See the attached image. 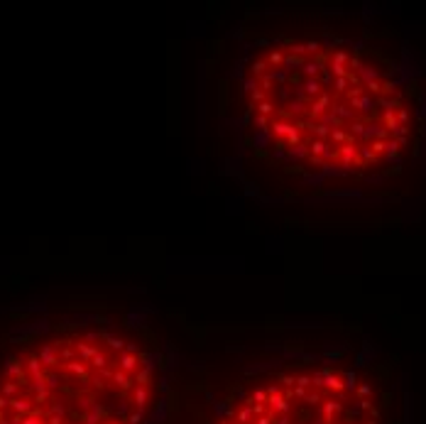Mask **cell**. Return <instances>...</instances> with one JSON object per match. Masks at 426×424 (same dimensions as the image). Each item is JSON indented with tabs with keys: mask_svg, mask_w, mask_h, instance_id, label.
<instances>
[{
	"mask_svg": "<svg viewBox=\"0 0 426 424\" xmlns=\"http://www.w3.org/2000/svg\"><path fill=\"white\" fill-rule=\"evenodd\" d=\"M155 402L150 353L106 329L44 336L0 366V424H145Z\"/></svg>",
	"mask_w": 426,
	"mask_h": 424,
	"instance_id": "7a4b0ae2",
	"label": "cell"
},
{
	"mask_svg": "<svg viewBox=\"0 0 426 424\" xmlns=\"http://www.w3.org/2000/svg\"><path fill=\"white\" fill-rule=\"evenodd\" d=\"M382 402L370 378L338 366H306L262 378L218 424H380Z\"/></svg>",
	"mask_w": 426,
	"mask_h": 424,
	"instance_id": "3957f363",
	"label": "cell"
},
{
	"mask_svg": "<svg viewBox=\"0 0 426 424\" xmlns=\"http://www.w3.org/2000/svg\"><path fill=\"white\" fill-rule=\"evenodd\" d=\"M250 125L289 162L358 174L397 160L414 130L412 103L370 52L328 39L260 49L242 79Z\"/></svg>",
	"mask_w": 426,
	"mask_h": 424,
	"instance_id": "6da1fadb",
	"label": "cell"
}]
</instances>
